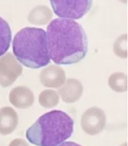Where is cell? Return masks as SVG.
I'll list each match as a JSON object with an SVG mask.
<instances>
[{
	"instance_id": "1",
	"label": "cell",
	"mask_w": 128,
	"mask_h": 146,
	"mask_svg": "<svg viewBox=\"0 0 128 146\" xmlns=\"http://www.w3.org/2000/svg\"><path fill=\"white\" fill-rule=\"evenodd\" d=\"M50 58L59 65H70L82 60L88 50V40L82 27L70 19H54L47 27Z\"/></svg>"
},
{
	"instance_id": "2",
	"label": "cell",
	"mask_w": 128,
	"mask_h": 146,
	"mask_svg": "<svg viewBox=\"0 0 128 146\" xmlns=\"http://www.w3.org/2000/svg\"><path fill=\"white\" fill-rule=\"evenodd\" d=\"M74 125V120L66 112L53 110L38 119L27 130L26 138L36 146H58L71 137Z\"/></svg>"
},
{
	"instance_id": "5",
	"label": "cell",
	"mask_w": 128,
	"mask_h": 146,
	"mask_svg": "<svg viewBox=\"0 0 128 146\" xmlns=\"http://www.w3.org/2000/svg\"><path fill=\"white\" fill-rule=\"evenodd\" d=\"M12 38V33L8 23L0 17V56L9 50Z\"/></svg>"
},
{
	"instance_id": "3",
	"label": "cell",
	"mask_w": 128,
	"mask_h": 146,
	"mask_svg": "<svg viewBox=\"0 0 128 146\" xmlns=\"http://www.w3.org/2000/svg\"><path fill=\"white\" fill-rule=\"evenodd\" d=\"M13 51L17 59L29 68L38 69L50 63L46 32L41 28L25 27L14 36Z\"/></svg>"
},
{
	"instance_id": "4",
	"label": "cell",
	"mask_w": 128,
	"mask_h": 146,
	"mask_svg": "<svg viewBox=\"0 0 128 146\" xmlns=\"http://www.w3.org/2000/svg\"><path fill=\"white\" fill-rule=\"evenodd\" d=\"M93 0H50L53 11L62 18L80 19L90 10Z\"/></svg>"
}]
</instances>
